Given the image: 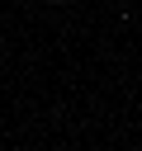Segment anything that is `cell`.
I'll use <instances>...</instances> for the list:
<instances>
[]
</instances>
